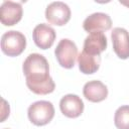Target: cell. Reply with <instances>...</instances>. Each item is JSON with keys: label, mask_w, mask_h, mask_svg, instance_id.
<instances>
[{"label": "cell", "mask_w": 129, "mask_h": 129, "mask_svg": "<svg viewBox=\"0 0 129 129\" xmlns=\"http://www.w3.org/2000/svg\"><path fill=\"white\" fill-rule=\"evenodd\" d=\"M27 88L36 95H47L54 91L55 84L49 76V64L39 53H30L22 64Z\"/></svg>", "instance_id": "1"}, {"label": "cell", "mask_w": 129, "mask_h": 129, "mask_svg": "<svg viewBox=\"0 0 129 129\" xmlns=\"http://www.w3.org/2000/svg\"><path fill=\"white\" fill-rule=\"evenodd\" d=\"M29 121L36 126L48 124L54 116V107L51 102L37 101L32 103L27 110Z\"/></svg>", "instance_id": "2"}, {"label": "cell", "mask_w": 129, "mask_h": 129, "mask_svg": "<svg viewBox=\"0 0 129 129\" xmlns=\"http://www.w3.org/2000/svg\"><path fill=\"white\" fill-rule=\"evenodd\" d=\"M26 47V38L17 30L6 31L1 37V49L8 56H17Z\"/></svg>", "instance_id": "3"}, {"label": "cell", "mask_w": 129, "mask_h": 129, "mask_svg": "<svg viewBox=\"0 0 129 129\" xmlns=\"http://www.w3.org/2000/svg\"><path fill=\"white\" fill-rule=\"evenodd\" d=\"M54 55L60 67L64 69H72L74 68L78 57V47L73 40L62 38L54 49Z\"/></svg>", "instance_id": "4"}, {"label": "cell", "mask_w": 129, "mask_h": 129, "mask_svg": "<svg viewBox=\"0 0 129 129\" xmlns=\"http://www.w3.org/2000/svg\"><path fill=\"white\" fill-rule=\"evenodd\" d=\"M71 8L68 4L61 1L51 2L45 9V18L48 23L62 26L67 24L71 19Z\"/></svg>", "instance_id": "5"}, {"label": "cell", "mask_w": 129, "mask_h": 129, "mask_svg": "<svg viewBox=\"0 0 129 129\" xmlns=\"http://www.w3.org/2000/svg\"><path fill=\"white\" fill-rule=\"evenodd\" d=\"M23 14L20 3L13 1H4L0 7V20L5 26H12L18 23Z\"/></svg>", "instance_id": "6"}, {"label": "cell", "mask_w": 129, "mask_h": 129, "mask_svg": "<svg viewBox=\"0 0 129 129\" xmlns=\"http://www.w3.org/2000/svg\"><path fill=\"white\" fill-rule=\"evenodd\" d=\"M113 49L121 59L129 58V32L123 27H115L111 32Z\"/></svg>", "instance_id": "7"}, {"label": "cell", "mask_w": 129, "mask_h": 129, "mask_svg": "<svg viewBox=\"0 0 129 129\" xmlns=\"http://www.w3.org/2000/svg\"><path fill=\"white\" fill-rule=\"evenodd\" d=\"M60 112L68 118H77L84 112L83 100L75 94H68L59 101Z\"/></svg>", "instance_id": "8"}, {"label": "cell", "mask_w": 129, "mask_h": 129, "mask_svg": "<svg viewBox=\"0 0 129 129\" xmlns=\"http://www.w3.org/2000/svg\"><path fill=\"white\" fill-rule=\"evenodd\" d=\"M55 36L56 34L54 29L45 23L37 24L32 32L34 43L41 49H47L51 47L55 40Z\"/></svg>", "instance_id": "9"}, {"label": "cell", "mask_w": 129, "mask_h": 129, "mask_svg": "<svg viewBox=\"0 0 129 129\" xmlns=\"http://www.w3.org/2000/svg\"><path fill=\"white\" fill-rule=\"evenodd\" d=\"M83 27L88 32L107 31L112 27L111 17L103 12H96L89 15L83 22Z\"/></svg>", "instance_id": "10"}, {"label": "cell", "mask_w": 129, "mask_h": 129, "mask_svg": "<svg viewBox=\"0 0 129 129\" xmlns=\"http://www.w3.org/2000/svg\"><path fill=\"white\" fill-rule=\"evenodd\" d=\"M107 37L102 31L91 32L84 41V51L92 55H100L107 48Z\"/></svg>", "instance_id": "11"}, {"label": "cell", "mask_w": 129, "mask_h": 129, "mask_svg": "<svg viewBox=\"0 0 129 129\" xmlns=\"http://www.w3.org/2000/svg\"><path fill=\"white\" fill-rule=\"evenodd\" d=\"M83 94L88 101L99 103L108 97V88L101 81L94 80L85 84L83 88Z\"/></svg>", "instance_id": "12"}, {"label": "cell", "mask_w": 129, "mask_h": 129, "mask_svg": "<svg viewBox=\"0 0 129 129\" xmlns=\"http://www.w3.org/2000/svg\"><path fill=\"white\" fill-rule=\"evenodd\" d=\"M101 63V55H92L84 50L78 55V64L80 71L85 75H92L96 73Z\"/></svg>", "instance_id": "13"}, {"label": "cell", "mask_w": 129, "mask_h": 129, "mask_svg": "<svg viewBox=\"0 0 129 129\" xmlns=\"http://www.w3.org/2000/svg\"><path fill=\"white\" fill-rule=\"evenodd\" d=\"M114 124L117 129H129V105L121 106L116 110Z\"/></svg>", "instance_id": "14"}, {"label": "cell", "mask_w": 129, "mask_h": 129, "mask_svg": "<svg viewBox=\"0 0 129 129\" xmlns=\"http://www.w3.org/2000/svg\"><path fill=\"white\" fill-rule=\"evenodd\" d=\"M119 2H120L122 5H124V6H126V7L129 8V1H121V0H120Z\"/></svg>", "instance_id": "15"}]
</instances>
